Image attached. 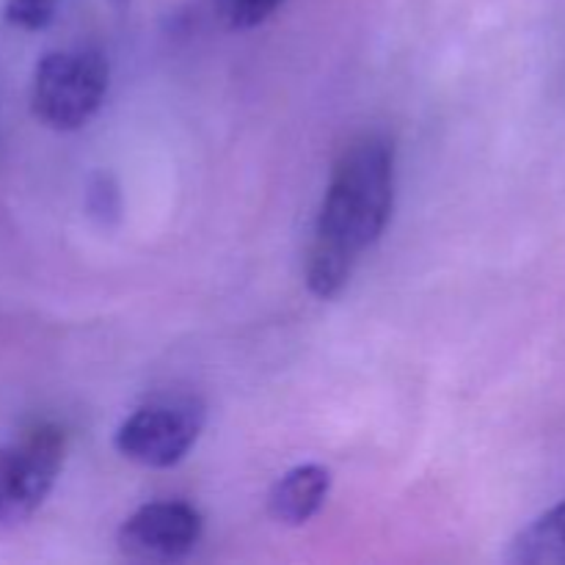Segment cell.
<instances>
[{
	"label": "cell",
	"instance_id": "cell-1",
	"mask_svg": "<svg viewBox=\"0 0 565 565\" xmlns=\"http://www.w3.org/2000/svg\"><path fill=\"white\" fill-rule=\"evenodd\" d=\"M395 204V149L379 132L356 138L331 171L307 252V285L318 298L340 296L353 268L384 235Z\"/></svg>",
	"mask_w": 565,
	"mask_h": 565
},
{
	"label": "cell",
	"instance_id": "cell-2",
	"mask_svg": "<svg viewBox=\"0 0 565 565\" xmlns=\"http://www.w3.org/2000/svg\"><path fill=\"white\" fill-rule=\"evenodd\" d=\"M108 77V58L99 50L72 47L47 53L33 72V116L50 130H81L103 108Z\"/></svg>",
	"mask_w": 565,
	"mask_h": 565
},
{
	"label": "cell",
	"instance_id": "cell-3",
	"mask_svg": "<svg viewBox=\"0 0 565 565\" xmlns=\"http://www.w3.org/2000/svg\"><path fill=\"white\" fill-rule=\"evenodd\" d=\"M66 458L58 425L39 423L0 447V527H17L42 508Z\"/></svg>",
	"mask_w": 565,
	"mask_h": 565
},
{
	"label": "cell",
	"instance_id": "cell-4",
	"mask_svg": "<svg viewBox=\"0 0 565 565\" xmlns=\"http://www.w3.org/2000/svg\"><path fill=\"white\" fill-rule=\"evenodd\" d=\"M204 403L196 395H163L136 408L116 430L121 458L147 469L177 467L202 436Z\"/></svg>",
	"mask_w": 565,
	"mask_h": 565
},
{
	"label": "cell",
	"instance_id": "cell-5",
	"mask_svg": "<svg viewBox=\"0 0 565 565\" xmlns=\"http://www.w3.org/2000/svg\"><path fill=\"white\" fill-rule=\"evenodd\" d=\"M202 530V513L188 502H149L125 519L116 541L130 561L174 563L196 550Z\"/></svg>",
	"mask_w": 565,
	"mask_h": 565
},
{
	"label": "cell",
	"instance_id": "cell-6",
	"mask_svg": "<svg viewBox=\"0 0 565 565\" xmlns=\"http://www.w3.org/2000/svg\"><path fill=\"white\" fill-rule=\"evenodd\" d=\"M331 491V472L320 463H303L290 469L274 483L268 494V513L279 524L301 527L320 508L326 505Z\"/></svg>",
	"mask_w": 565,
	"mask_h": 565
},
{
	"label": "cell",
	"instance_id": "cell-7",
	"mask_svg": "<svg viewBox=\"0 0 565 565\" xmlns=\"http://www.w3.org/2000/svg\"><path fill=\"white\" fill-rule=\"evenodd\" d=\"M508 561L519 565H565V500L541 513L511 541Z\"/></svg>",
	"mask_w": 565,
	"mask_h": 565
},
{
	"label": "cell",
	"instance_id": "cell-8",
	"mask_svg": "<svg viewBox=\"0 0 565 565\" xmlns=\"http://www.w3.org/2000/svg\"><path fill=\"white\" fill-rule=\"evenodd\" d=\"M210 3H213L215 17L230 31H248V28L263 25L285 0H210Z\"/></svg>",
	"mask_w": 565,
	"mask_h": 565
},
{
	"label": "cell",
	"instance_id": "cell-9",
	"mask_svg": "<svg viewBox=\"0 0 565 565\" xmlns=\"http://www.w3.org/2000/svg\"><path fill=\"white\" fill-rule=\"evenodd\" d=\"M58 0H6L3 17L20 31H42L53 22Z\"/></svg>",
	"mask_w": 565,
	"mask_h": 565
},
{
	"label": "cell",
	"instance_id": "cell-10",
	"mask_svg": "<svg viewBox=\"0 0 565 565\" xmlns=\"http://www.w3.org/2000/svg\"><path fill=\"white\" fill-rule=\"evenodd\" d=\"M88 207H92L94 215H108L119 213V193H116V185L110 182V177H97V182L92 185V193H88Z\"/></svg>",
	"mask_w": 565,
	"mask_h": 565
}]
</instances>
